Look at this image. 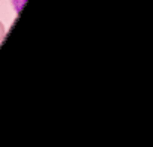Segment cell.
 I'll list each match as a JSON object with an SVG mask.
<instances>
[{
    "label": "cell",
    "instance_id": "1",
    "mask_svg": "<svg viewBox=\"0 0 153 147\" xmlns=\"http://www.w3.org/2000/svg\"><path fill=\"white\" fill-rule=\"evenodd\" d=\"M26 2H27V0H11V3H12V6H14V9H15L17 14L21 12V9L24 8Z\"/></svg>",
    "mask_w": 153,
    "mask_h": 147
},
{
    "label": "cell",
    "instance_id": "2",
    "mask_svg": "<svg viewBox=\"0 0 153 147\" xmlns=\"http://www.w3.org/2000/svg\"><path fill=\"white\" fill-rule=\"evenodd\" d=\"M5 32H6V30H5V24L0 21V41L5 38Z\"/></svg>",
    "mask_w": 153,
    "mask_h": 147
}]
</instances>
